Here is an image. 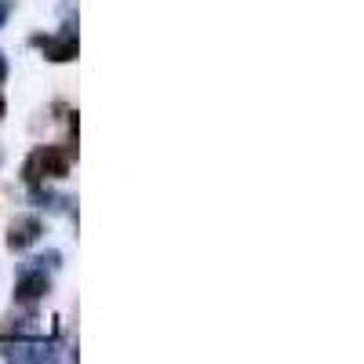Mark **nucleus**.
<instances>
[{"instance_id": "1", "label": "nucleus", "mask_w": 364, "mask_h": 364, "mask_svg": "<svg viewBox=\"0 0 364 364\" xmlns=\"http://www.w3.org/2000/svg\"><path fill=\"white\" fill-rule=\"evenodd\" d=\"M29 44L41 48L48 63H77V55H80V44H77V29L66 26V33H58V37H29Z\"/></svg>"}, {"instance_id": "2", "label": "nucleus", "mask_w": 364, "mask_h": 364, "mask_svg": "<svg viewBox=\"0 0 364 364\" xmlns=\"http://www.w3.org/2000/svg\"><path fill=\"white\" fill-rule=\"evenodd\" d=\"M48 291H51V281H48L44 269H26L15 281V302L18 306H37V302H44Z\"/></svg>"}, {"instance_id": "3", "label": "nucleus", "mask_w": 364, "mask_h": 364, "mask_svg": "<svg viewBox=\"0 0 364 364\" xmlns=\"http://www.w3.org/2000/svg\"><path fill=\"white\" fill-rule=\"evenodd\" d=\"M33 154H37V164H41V175L44 178H66L70 175L73 154H70L66 146H37Z\"/></svg>"}, {"instance_id": "4", "label": "nucleus", "mask_w": 364, "mask_h": 364, "mask_svg": "<svg viewBox=\"0 0 364 364\" xmlns=\"http://www.w3.org/2000/svg\"><path fill=\"white\" fill-rule=\"evenodd\" d=\"M41 233H44V223L37 215H18L11 223V230H8V248L11 252H26L29 245H37V240H41Z\"/></svg>"}, {"instance_id": "5", "label": "nucleus", "mask_w": 364, "mask_h": 364, "mask_svg": "<svg viewBox=\"0 0 364 364\" xmlns=\"http://www.w3.org/2000/svg\"><path fill=\"white\" fill-rule=\"evenodd\" d=\"M22 182H26V186H44V175H41L37 154H29V157H26V164H22Z\"/></svg>"}, {"instance_id": "6", "label": "nucleus", "mask_w": 364, "mask_h": 364, "mask_svg": "<svg viewBox=\"0 0 364 364\" xmlns=\"http://www.w3.org/2000/svg\"><path fill=\"white\" fill-rule=\"evenodd\" d=\"M11 8H15V4H11V0H0V26H4V22H8V15H11Z\"/></svg>"}, {"instance_id": "7", "label": "nucleus", "mask_w": 364, "mask_h": 364, "mask_svg": "<svg viewBox=\"0 0 364 364\" xmlns=\"http://www.w3.org/2000/svg\"><path fill=\"white\" fill-rule=\"evenodd\" d=\"M8 80V58H4V51H0V84Z\"/></svg>"}, {"instance_id": "8", "label": "nucleus", "mask_w": 364, "mask_h": 364, "mask_svg": "<svg viewBox=\"0 0 364 364\" xmlns=\"http://www.w3.org/2000/svg\"><path fill=\"white\" fill-rule=\"evenodd\" d=\"M8 117V102H4V95H0V120Z\"/></svg>"}]
</instances>
